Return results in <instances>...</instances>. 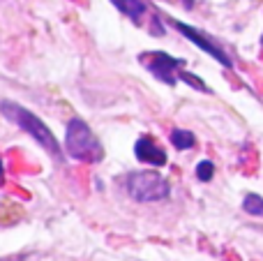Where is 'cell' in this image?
Wrapping results in <instances>:
<instances>
[{"label": "cell", "mask_w": 263, "mask_h": 261, "mask_svg": "<svg viewBox=\"0 0 263 261\" xmlns=\"http://www.w3.org/2000/svg\"><path fill=\"white\" fill-rule=\"evenodd\" d=\"M0 114H3L9 123H14L16 127H21L26 134H30V137L35 139V141L40 143V146L44 148L49 155H53L58 162L63 160V151H60V143L55 141L53 132H51V129L46 127V125L42 123V120L37 118L32 111H28L26 106L16 104V102L3 100V102H0Z\"/></svg>", "instance_id": "obj_1"}, {"label": "cell", "mask_w": 263, "mask_h": 261, "mask_svg": "<svg viewBox=\"0 0 263 261\" xmlns=\"http://www.w3.org/2000/svg\"><path fill=\"white\" fill-rule=\"evenodd\" d=\"M168 21H171V26H176L178 30H180L182 35H185L187 40L192 42V44H196V46H199L201 51H205V53H208V55H213V58L217 60L219 65H224V67H229V69L233 67V60L229 58V55L224 53V51L219 49L217 44H213V42H210L208 37H205V35H203V32H201V30H196V28H192V26H187V23L178 21V18H168Z\"/></svg>", "instance_id": "obj_5"}, {"label": "cell", "mask_w": 263, "mask_h": 261, "mask_svg": "<svg viewBox=\"0 0 263 261\" xmlns=\"http://www.w3.org/2000/svg\"><path fill=\"white\" fill-rule=\"evenodd\" d=\"M134 155H136L139 162L150 164V166H164L166 164V153H164V148L157 146L150 137H141L139 141L134 143Z\"/></svg>", "instance_id": "obj_6"}, {"label": "cell", "mask_w": 263, "mask_h": 261, "mask_svg": "<svg viewBox=\"0 0 263 261\" xmlns=\"http://www.w3.org/2000/svg\"><path fill=\"white\" fill-rule=\"evenodd\" d=\"M65 151L72 160L88 162V164H97L104 160V148H102L100 139L95 137L86 120L72 118L65 129Z\"/></svg>", "instance_id": "obj_2"}, {"label": "cell", "mask_w": 263, "mask_h": 261, "mask_svg": "<svg viewBox=\"0 0 263 261\" xmlns=\"http://www.w3.org/2000/svg\"><path fill=\"white\" fill-rule=\"evenodd\" d=\"M3 176H5V166H3V162H0V180H3Z\"/></svg>", "instance_id": "obj_12"}, {"label": "cell", "mask_w": 263, "mask_h": 261, "mask_svg": "<svg viewBox=\"0 0 263 261\" xmlns=\"http://www.w3.org/2000/svg\"><path fill=\"white\" fill-rule=\"evenodd\" d=\"M125 188H127L129 197L141 203L162 201L171 194L168 180L162 178V174H157V171H132V174H127Z\"/></svg>", "instance_id": "obj_3"}, {"label": "cell", "mask_w": 263, "mask_h": 261, "mask_svg": "<svg viewBox=\"0 0 263 261\" xmlns=\"http://www.w3.org/2000/svg\"><path fill=\"white\" fill-rule=\"evenodd\" d=\"M139 63L153 74L155 79L164 81L166 86H176L178 83V72L185 67L182 58H173V55L164 53V51H150V53H141Z\"/></svg>", "instance_id": "obj_4"}, {"label": "cell", "mask_w": 263, "mask_h": 261, "mask_svg": "<svg viewBox=\"0 0 263 261\" xmlns=\"http://www.w3.org/2000/svg\"><path fill=\"white\" fill-rule=\"evenodd\" d=\"M111 3H114L125 16H129L136 26L141 23V18L145 16V9H148L143 0H111Z\"/></svg>", "instance_id": "obj_7"}, {"label": "cell", "mask_w": 263, "mask_h": 261, "mask_svg": "<svg viewBox=\"0 0 263 261\" xmlns=\"http://www.w3.org/2000/svg\"><path fill=\"white\" fill-rule=\"evenodd\" d=\"M178 79H180V81H185V83H190L192 88H196V90H201V92H210V88L205 86V83L201 81V79L192 77V74H190V72H185V69H180V72H178Z\"/></svg>", "instance_id": "obj_11"}, {"label": "cell", "mask_w": 263, "mask_h": 261, "mask_svg": "<svg viewBox=\"0 0 263 261\" xmlns=\"http://www.w3.org/2000/svg\"><path fill=\"white\" fill-rule=\"evenodd\" d=\"M242 208H245V213H250V215L263 217V197H259V194H247L245 201H242Z\"/></svg>", "instance_id": "obj_9"}, {"label": "cell", "mask_w": 263, "mask_h": 261, "mask_svg": "<svg viewBox=\"0 0 263 261\" xmlns=\"http://www.w3.org/2000/svg\"><path fill=\"white\" fill-rule=\"evenodd\" d=\"M215 176V164L210 160H203L196 164V178L201 180V183H208V180H213Z\"/></svg>", "instance_id": "obj_10"}, {"label": "cell", "mask_w": 263, "mask_h": 261, "mask_svg": "<svg viewBox=\"0 0 263 261\" xmlns=\"http://www.w3.org/2000/svg\"><path fill=\"white\" fill-rule=\"evenodd\" d=\"M261 44H263V37H261Z\"/></svg>", "instance_id": "obj_13"}, {"label": "cell", "mask_w": 263, "mask_h": 261, "mask_svg": "<svg viewBox=\"0 0 263 261\" xmlns=\"http://www.w3.org/2000/svg\"><path fill=\"white\" fill-rule=\"evenodd\" d=\"M168 139H171L173 148H178V151H190V148H194V143H196V137L190 132V129H173Z\"/></svg>", "instance_id": "obj_8"}]
</instances>
